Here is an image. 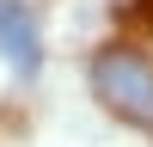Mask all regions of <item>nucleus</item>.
Returning <instances> with one entry per match:
<instances>
[{
    "instance_id": "1",
    "label": "nucleus",
    "mask_w": 153,
    "mask_h": 147,
    "mask_svg": "<svg viewBox=\"0 0 153 147\" xmlns=\"http://www.w3.org/2000/svg\"><path fill=\"white\" fill-rule=\"evenodd\" d=\"M92 86L110 110L153 129V61H141L135 49H104V55H92Z\"/></svg>"
},
{
    "instance_id": "2",
    "label": "nucleus",
    "mask_w": 153,
    "mask_h": 147,
    "mask_svg": "<svg viewBox=\"0 0 153 147\" xmlns=\"http://www.w3.org/2000/svg\"><path fill=\"white\" fill-rule=\"evenodd\" d=\"M0 55H6L19 74L37 68V19H31V6H19V0H0Z\"/></svg>"
}]
</instances>
